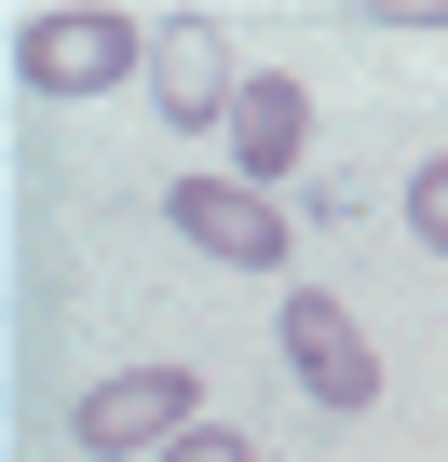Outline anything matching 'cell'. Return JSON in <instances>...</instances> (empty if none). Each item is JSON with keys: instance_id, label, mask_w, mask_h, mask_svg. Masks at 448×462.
Wrapping results in <instances>:
<instances>
[{"instance_id": "obj_8", "label": "cell", "mask_w": 448, "mask_h": 462, "mask_svg": "<svg viewBox=\"0 0 448 462\" xmlns=\"http://www.w3.org/2000/svg\"><path fill=\"white\" fill-rule=\"evenodd\" d=\"M163 462H259V448H245V435H217V421H190V435H177Z\"/></svg>"}, {"instance_id": "obj_5", "label": "cell", "mask_w": 448, "mask_h": 462, "mask_svg": "<svg viewBox=\"0 0 448 462\" xmlns=\"http://www.w3.org/2000/svg\"><path fill=\"white\" fill-rule=\"evenodd\" d=\"M299 136H313V96H299L286 69H245V96H232V177H245V190L299 177Z\"/></svg>"}, {"instance_id": "obj_1", "label": "cell", "mask_w": 448, "mask_h": 462, "mask_svg": "<svg viewBox=\"0 0 448 462\" xmlns=\"http://www.w3.org/2000/svg\"><path fill=\"white\" fill-rule=\"evenodd\" d=\"M163 231H177V245H204V259H232V273H272V259L299 245L286 204L245 190V177H177V190H163Z\"/></svg>"}, {"instance_id": "obj_3", "label": "cell", "mask_w": 448, "mask_h": 462, "mask_svg": "<svg viewBox=\"0 0 448 462\" xmlns=\"http://www.w3.org/2000/svg\"><path fill=\"white\" fill-rule=\"evenodd\" d=\"M190 408H204V381H190V367H123V381H96V394L69 408V435H82L96 462H123V448H177V435H190Z\"/></svg>"}, {"instance_id": "obj_2", "label": "cell", "mask_w": 448, "mask_h": 462, "mask_svg": "<svg viewBox=\"0 0 448 462\" xmlns=\"http://www.w3.org/2000/svg\"><path fill=\"white\" fill-rule=\"evenodd\" d=\"M14 82L28 96H109V82H136V14H28L14 28Z\"/></svg>"}, {"instance_id": "obj_4", "label": "cell", "mask_w": 448, "mask_h": 462, "mask_svg": "<svg viewBox=\"0 0 448 462\" xmlns=\"http://www.w3.org/2000/svg\"><path fill=\"white\" fill-rule=\"evenodd\" d=\"M286 367H299V394H313V408H367V394H380V354H367V327H353L326 286H299V300H286Z\"/></svg>"}, {"instance_id": "obj_6", "label": "cell", "mask_w": 448, "mask_h": 462, "mask_svg": "<svg viewBox=\"0 0 448 462\" xmlns=\"http://www.w3.org/2000/svg\"><path fill=\"white\" fill-rule=\"evenodd\" d=\"M150 96H163V123H232V55H217V28L204 14H177V28H150Z\"/></svg>"}, {"instance_id": "obj_7", "label": "cell", "mask_w": 448, "mask_h": 462, "mask_svg": "<svg viewBox=\"0 0 448 462\" xmlns=\"http://www.w3.org/2000/svg\"><path fill=\"white\" fill-rule=\"evenodd\" d=\"M407 231H421V245H434V259H448V150H434V163H421V177H407Z\"/></svg>"}]
</instances>
